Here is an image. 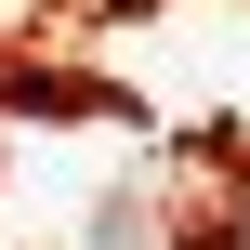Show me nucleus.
<instances>
[{"instance_id": "f257e3e1", "label": "nucleus", "mask_w": 250, "mask_h": 250, "mask_svg": "<svg viewBox=\"0 0 250 250\" xmlns=\"http://www.w3.org/2000/svg\"><path fill=\"white\" fill-rule=\"evenodd\" d=\"M92 250H158V211H145V198H105V211H92Z\"/></svg>"}, {"instance_id": "f03ea898", "label": "nucleus", "mask_w": 250, "mask_h": 250, "mask_svg": "<svg viewBox=\"0 0 250 250\" xmlns=\"http://www.w3.org/2000/svg\"><path fill=\"white\" fill-rule=\"evenodd\" d=\"M211 250H250V198H237V211H224V237H211Z\"/></svg>"}]
</instances>
